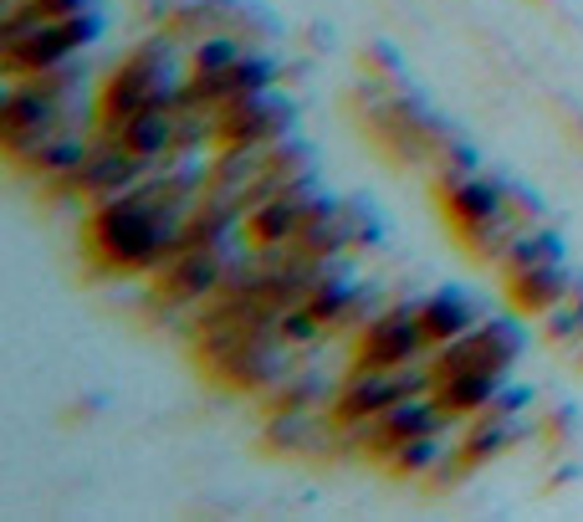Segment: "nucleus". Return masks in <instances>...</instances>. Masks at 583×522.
Instances as JSON below:
<instances>
[{"label": "nucleus", "mask_w": 583, "mask_h": 522, "mask_svg": "<svg viewBox=\"0 0 583 522\" xmlns=\"http://www.w3.org/2000/svg\"><path fill=\"white\" fill-rule=\"evenodd\" d=\"M93 36H98V21L83 16V11H72V16H41V21H32L26 32L5 36L0 47H5V68H11V77H36V72L68 68L72 51L87 47Z\"/></svg>", "instance_id": "f257e3e1"}, {"label": "nucleus", "mask_w": 583, "mask_h": 522, "mask_svg": "<svg viewBox=\"0 0 583 522\" xmlns=\"http://www.w3.org/2000/svg\"><path fill=\"white\" fill-rule=\"evenodd\" d=\"M435 389V369H420V364H400V369H368L359 364L349 385H338V425H368L374 415H384L389 404L410 400V394H425Z\"/></svg>", "instance_id": "f03ea898"}, {"label": "nucleus", "mask_w": 583, "mask_h": 522, "mask_svg": "<svg viewBox=\"0 0 583 522\" xmlns=\"http://www.w3.org/2000/svg\"><path fill=\"white\" fill-rule=\"evenodd\" d=\"M210 113H216L220 149H231V144H282L287 129H292V98L271 93V87L241 93V98L220 102Z\"/></svg>", "instance_id": "7ed1b4c3"}, {"label": "nucleus", "mask_w": 583, "mask_h": 522, "mask_svg": "<svg viewBox=\"0 0 583 522\" xmlns=\"http://www.w3.org/2000/svg\"><path fill=\"white\" fill-rule=\"evenodd\" d=\"M435 343L425 333V318H420V303L389 307L359 333V364L368 369H400V364H420Z\"/></svg>", "instance_id": "20e7f679"}, {"label": "nucleus", "mask_w": 583, "mask_h": 522, "mask_svg": "<svg viewBox=\"0 0 583 522\" xmlns=\"http://www.w3.org/2000/svg\"><path fill=\"white\" fill-rule=\"evenodd\" d=\"M328 195L317 190V180H297V185H287L282 195H271V201H262V205H251L246 210V231H251V241L256 246H292V241L313 226L323 210H328Z\"/></svg>", "instance_id": "39448f33"}, {"label": "nucleus", "mask_w": 583, "mask_h": 522, "mask_svg": "<svg viewBox=\"0 0 583 522\" xmlns=\"http://www.w3.org/2000/svg\"><path fill=\"white\" fill-rule=\"evenodd\" d=\"M522 354V333L507 318H486L471 333H461L456 343H440L430 359L435 374H456V369H486V374H507Z\"/></svg>", "instance_id": "423d86ee"}, {"label": "nucleus", "mask_w": 583, "mask_h": 522, "mask_svg": "<svg viewBox=\"0 0 583 522\" xmlns=\"http://www.w3.org/2000/svg\"><path fill=\"white\" fill-rule=\"evenodd\" d=\"M456 425H461V421H456L446 404L435 400V389H425V394H410V400L389 404L384 415H374V421L359 425V430H364V446L374 456H394L404 440L440 436V430H456Z\"/></svg>", "instance_id": "0eeeda50"}, {"label": "nucleus", "mask_w": 583, "mask_h": 522, "mask_svg": "<svg viewBox=\"0 0 583 522\" xmlns=\"http://www.w3.org/2000/svg\"><path fill=\"white\" fill-rule=\"evenodd\" d=\"M226 252L220 246H180L159 262V292H169L174 303H201L205 292L226 287Z\"/></svg>", "instance_id": "6e6552de"}, {"label": "nucleus", "mask_w": 583, "mask_h": 522, "mask_svg": "<svg viewBox=\"0 0 583 522\" xmlns=\"http://www.w3.org/2000/svg\"><path fill=\"white\" fill-rule=\"evenodd\" d=\"M440 195H446V216L456 220V231H466V236H476L482 226H491V220L507 210V185L486 180V174H471V169L440 174Z\"/></svg>", "instance_id": "1a4fd4ad"}, {"label": "nucleus", "mask_w": 583, "mask_h": 522, "mask_svg": "<svg viewBox=\"0 0 583 522\" xmlns=\"http://www.w3.org/2000/svg\"><path fill=\"white\" fill-rule=\"evenodd\" d=\"M501 379L507 374H486V369H456V374H435V400L446 404L456 421H476L491 404L501 400Z\"/></svg>", "instance_id": "9d476101"}, {"label": "nucleus", "mask_w": 583, "mask_h": 522, "mask_svg": "<svg viewBox=\"0 0 583 522\" xmlns=\"http://www.w3.org/2000/svg\"><path fill=\"white\" fill-rule=\"evenodd\" d=\"M507 282H512V298H517V307H527V313H543V318H548L552 307H558V303H568V292L579 287V271L568 267V262H548V267L512 271Z\"/></svg>", "instance_id": "9b49d317"}, {"label": "nucleus", "mask_w": 583, "mask_h": 522, "mask_svg": "<svg viewBox=\"0 0 583 522\" xmlns=\"http://www.w3.org/2000/svg\"><path fill=\"white\" fill-rule=\"evenodd\" d=\"M420 318H425V333H430V343L440 349V343H456L461 333H471L482 318V307L471 303L466 292H456V287H440V292H430L425 303H420Z\"/></svg>", "instance_id": "f8f14e48"}, {"label": "nucleus", "mask_w": 583, "mask_h": 522, "mask_svg": "<svg viewBox=\"0 0 583 522\" xmlns=\"http://www.w3.org/2000/svg\"><path fill=\"white\" fill-rule=\"evenodd\" d=\"M497 262L507 267V277H512V271L548 267V262H568V256H563V241L552 236L548 226H522V231L507 241V252H501Z\"/></svg>", "instance_id": "ddd939ff"}, {"label": "nucleus", "mask_w": 583, "mask_h": 522, "mask_svg": "<svg viewBox=\"0 0 583 522\" xmlns=\"http://www.w3.org/2000/svg\"><path fill=\"white\" fill-rule=\"evenodd\" d=\"M548 333L563 343H583V282L568 292V303H558L548 313Z\"/></svg>", "instance_id": "4468645a"}, {"label": "nucleus", "mask_w": 583, "mask_h": 522, "mask_svg": "<svg viewBox=\"0 0 583 522\" xmlns=\"http://www.w3.org/2000/svg\"><path fill=\"white\" fill-rule=\"evenodd\" d=\"M579 359H583V354H579Z\"/></svg>", "instance_id": "2eb2a0df"}]
</instances>
